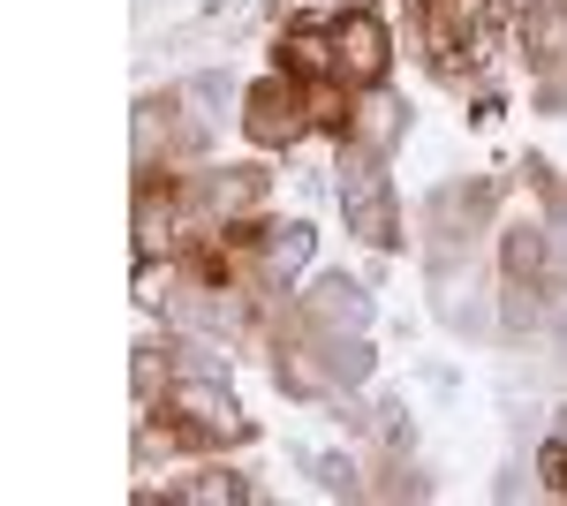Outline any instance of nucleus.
I'll return each instance as SVG.
<instances>
[{"instance_id":"1","label":"nucleus","mask_w":567,"mask_h":506,"mask_svg":"<svg viewBox=\"0 0 567 506\" xmlns=\"http://www.w3.org/2000/svg\"><path fill=\"white\" fill-rule=\"evenodd\" d=\"M341 211H349V235H363L371 250L401 242V211H393V182L379 167V152H349L341 159Z\"/></svg>"},{"instance_id":"2","label":"nucleus","mask_w":567,"mask_h":506,"mask_svg":"<svg viewBox=\"0 0 567 506\" xmlns=\"http://www.w3.org/2000/svg\"><path fill=\"white\" fill-rule=\"evenodd\" d=\"M424 8V45H432L439 69H462L484 53V31H492V0H416Z\"/></svg>"},{"instance_id":"3","label":"nucleus","mask_w":567,"mask_h":506,"mask_svg":"<svg viewBox=\"0 0 567 506\" xmlns=\"http://www.w3.org/2000/svg\"><path fill=\"white\" fill-rule=\"evenodd\" d=\"M310 122H318V114H310V99L296 91L288 69H280V76H265V84L243 99V128H250L258 144H296Z\"/></svg>"},{"instance_id":"4","label":"nucleus","mask_w":567,"mask_h":506,"mask_svg":"<svg viewBox=\"0 0 567 506\" xmlns=\"http://www.w3.org/2000/svg\"><path fill=\"white\" fill-rule=\"evenodd\" d=\"M333 31V76L341 84H379L386 76V23L371 16V8H349L341 23H326Z\"/></svg>"},{"instance_id":"5","label":"nucleus","mask_w":567,"mask_h":506,"mask_svg":"<svg viewBox=\"0 0 567 506\" xmlns=\"http://www.w3.org/2000/svg\"><path fill=\"white\" fill-rule=\"evenodd\" d=\"M280 69H288V76H310V84H326V76H333V31H288V39H280Z\"/></svg>"},{"instance_id":"6","label":"nucleus","mask_w":567,"mask_h":506,"mask_svg":"<svg viewBox=\"0 0 567 506\" xmlns=\"http://www.w3.org/2000/svg\"><path fill=\"white\" fill-rule=\"evenodd\" d=\"M310 318H318V326H333V333H341V326H363V288L326 280V288L310 296Z\"/></svg>"},{"instance_id":"7","label":"nucleus","mask_w":567,"mask_h":506,"mask_svg":"<svg viewBox=\"0 0 567 506\" xmlns=\"http://www.w3.org/2000/svg\"><path fill=\"white\" fill-rule=\"evenodd\" d=\"M537 272H545V235H537V227H515V235H507V280L523 288Z\"/></svg>"},{"instance_id":"8","label":"nucleus","mask_w":567,"mask_h":506,"mask_svg":"<svg viewBox=\"0 0 567 506\" xmlns=\"http://www.w3.org/2000/svg\"><path fill=\"white\" fill-rule=\"evenodd\" d=\"M310 257V227H272V242H265V265L272 272H296Z\"/></svg>"},{"instance_id":"9","label":"nucleus","mask_w":567,"mask_h":506,"mask_svg":"<svg viewBox=\"0 0 567 506\" xmlns=\"http://www.w3.org/2000/svg\"><path fill=\"white\" fill-rule=\"evenodd\" d=\"M175 499H250L243 476H205V484H175Z\"/></svg>"},{"instance_id":"10","label":"nucleus","mask_w":567,"mask_h":506,"mask_svg":"<svg viewBox=\"0 0 567 506\" xmlns=\"http://www.w3.org/2000/svg\"><path fill=\"white\" fill-rule=\"evenodd\" d=\"M537 468H545V492H553V499H567V431L545 446V454H537Z\"/></svg>"},{"instance_id":"11","label":"nucleus","mask_w":567,"mask_h":506,"mask_svg":"<svg viewBox=\"0 0 567 506\" xmlns=\"http://www.w3.org/2000/svg\"><path fill=\"white\" fill-rule=\"evenodd\" d=\"M258 197H265V174H235V182H219V211H227V205L243 211V205H258Z\"/></svg>"}]
</instances>
